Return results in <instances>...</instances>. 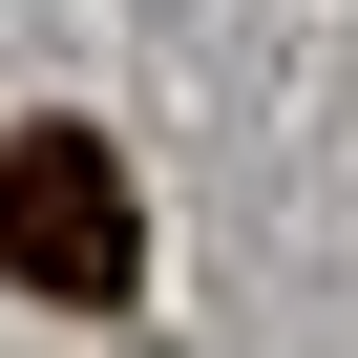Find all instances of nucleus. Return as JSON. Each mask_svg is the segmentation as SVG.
<instances>
[{"instance_id":"f257e3e1","label":"nucleus","mask_w":358,"mask_h":358,"mask_svg":"<svg viewBox=\"0 0 358 358\" xmlns=\"http://www.w3.org/2000/svg\"><path fill=\"white\" fill-rule=\"evenodd\" d=\"M0 274H22V295H85V316L148 274V211H127V169L85 127H22V148H0Z\"/></svg>"}]
</instances>
